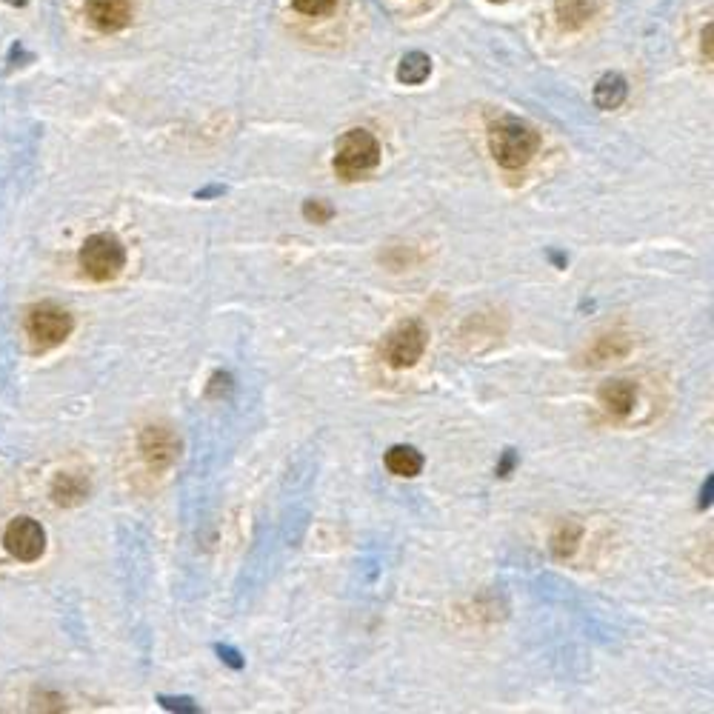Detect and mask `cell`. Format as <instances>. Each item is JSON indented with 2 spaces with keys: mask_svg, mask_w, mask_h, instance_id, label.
Instances as JSON below:
<instances>
[{
  "mask_svg": "<svg viewBox=\"0 0 714 714\" xmlns=\"http://www.w3.org/2000/svg\"><path fill=\"white\" fill-rule=\"evenodd\" d=\"M540 143H543V138L529 120L500 118L489 126L492 158L497 160V166H503L509 172L526 169L540 152Z\"/></svg>",
  "mask_w": 714,
  "mask_h": 714,
  "instance_id": "cell-1",
  "label": "cell"
},
{
  "mask_svg": "<svg viewBox=\"0 0 714 714\" xmlns=\"http://www.w3.org/2000/svg\"><path fill=\"white\" fill-rule=\"evenodd\" d=\"M380 143L369 129H349L335 146V175L346 183L366 178L380 163Z\"/></svg>",
  "mask_w": 714,
  "mask_h": 714,
  "instance_id": "cell-2",
  "label": "cell"
},
{
  "mask_svg": "<svg viewBox=\"0 0 714 714\" xmlns=\"http://www.w3.org/2000/svg\"><path fill=\"white\" fill-rule=\"evenodd\" d=\"M80 269L95 283H109L126 269V246L112 232H98L80 246Z\"/></svg>",
  "mask_w": 714,
  "mask_h": 714,
  "instance_id": "cell-3",
  "label": "cell"
},
{
  "mask_svg": "<svg viewBox=\"0 0 714 714\" xmlns=\"http://www.w3.org/2000/svg\"><path fill=\"white\" fill-rule=\"evenodd\" d=\"M429 329L420 320H403L383 340V360L392 369H412L426 355Z\"/></svg>",
  "mask_w": 714,
  "mask_h": 714,
  "instance_id": "cell-4",
  "label": "cell"
},
{
  "mask_svg": "<svg viewBox=\"0 0 714 714\" xmlns=\"http://www.w3.org/2000/svg\"><path fill=\"white\" fill-rule=\"evenodd\" d=\"M72 329H75V320L58 303H40L26 315V335L40 352L60 346L72 335Z\"/></svg>",
  "mask_w": 714,
  "mask_h": 714,
  "instance_id": "cell-5",
  "label": "cell"
},
{
  "mask_svg": "<svg viewBox=\"0 0 714 714\" xmlns=\"http://www.w3.org/2000/svg\"><path fill=\"white\" fill-rule=\"evenodd\" d=\"M3 546L20 563H35L46 552V532H43V526H40L38 520H32V517H15L6 526Z\"/></svg>",
  "mask_w": 714,
  "mask_h": 714,
  "instance_id": "cell-6",
  "label": "cell"
},
{
  "mask_svg": "<svg viewBox=\"0 0 714 714\" xmlns=\"http://www.w3.org/2000/svg\"><path fill=\"white\" fill-rule=\"evenodd\" d=\"M180 455V440L169 426H146L140 432V457L152 472L169 469Z\"/></svg>",
  "mask_w": 714,
  "mask_h": 714,
  "instance_id": "cell-7",
  "label": "cell"
},
{
  "mask_svg": "<svg viewBox=\"0 0 714 714\" xmlns=\"http://www.w3.org/2000/svg\"><path fill=\"white\" fill-rule=\"evenodd\" d=\"M83 12L98 32L112 35V32H120L132 23L135 6H132V0H86Z\"/></svg>",
  "mask_w": 714,
  "mask_h": 714,
  "instance_id": "cell-8",
  "label": "cell"
},
{
  "mask_svg": "<svg viewBox=\"0 0 714 714\" xmlns=\"http://www.w3.org/2000/svg\"><path fill=\"white\" fill-rule=\"evenodd\" d=\"M597 400H600V406H603L606 415L615 417V420H626V417L635 412L637 386L632 380H623V377L606 380V383L597 389Z\"/></svg>",
  "mask_w": 714,
  "mask_h": 714,
  "instance_id": "cell-9",
  "label": "cell"
},
{
  "mask_svg": "<svg viewBox=\"0 0 714 714\" xmlns=\"http://www.w3.org/2000/svg\"><path fill=\"white\" fill-rule=\"evenodd\" d=\"M632 349H635V343H632L629 335H623V332H606V335H600V338L595 340V346L589 349L586 360H589L592 366H603V363H609V360L626 357Z\"/></svg>",
  "mask_w": 714,
  "mask_h": 714,
  "instance_id": "cell-10",
  "label": "cell"
},
{
  "mask_svg": "<svg viewBox=\"0 0 714 714\" xmlns=\"http://www.w3.org/2000/svg\"><path fill=\"white\" fill-rule=\"evenodd\" d=\"M555 12L560 29L577 32V29H583L589 20L595 18L597 0H555Z\"/></svg>",
  "mask_w": 714,
  "mask_h": 714,
  "instance_id": "cell-11",
  "label": "cell"
},
{
  "mask_svg": "<svg viewBox=\"0 0 714 714\" xmlns=\"http://www.w3.org/2000/svg\"><path fill=\"white\" fill-rule=\"evenodd\" d=\"M383 460H386V469L395 477H417L423 469V455L417 452L415 446H403V443L392 446Z\"/></svg>",
  "mask_w": 714,
  "mask_h": 714,
  "instance_id": "cell-12",
  "label": "cell"
},
{
  "mask_svg": "<svg viewBox=\"0 0 714 714\" xmlns=\"http://www.w3.org/2000/svg\"><path fill=\"white\" fill-rule=\"evenodd\" d=\"M626 95H629V86H626L623 75L609 72V75H603V78L597 80L595 106L597 109H603V112H612V109H617V106L626 100Z\"/></svg>",
  "mask_w": 714,
  "mask_h": 714,
  "instance_id": "cell-13",
  "label": "cell"
},
{
  "mask_svg": "<svg viewBox=\"0 0 714 714\" xmlns=\"http://www.w3.org/2000/svg\"><path fill=\"white\" fill-rule=\"evenodd\" d=\"M89 492V483L83 475H58L52 483V500L58 506H78Z\"/></svg>",
  "mask_w": 714,
  "mask_h": 714,
  "instance_id": "cell-14",
  "label": "cell"
},
{
  "mask_svg": "<svg viewBox=\"0 0 714 714\" xmlns=\"http://www.w3.org/2000/svg\"><path fill=\"white\" fill-rule=\"evenodd\" d=\"M432 75V58L423 55V52H409L403 55L400 66H397V80L406 83V86H420L426 83Z\"/></svg>",
  "mask_w": 714,
  "mask_h": 714,
  "instance_id": "cell-15",
  "label": "cell"
},
{
  "mask_svg": "<svg viewBox=\"0 0 714 714\" xmlns=\"http://www.w3.org/2000/svg\"><path fill=\"white\" fill-rule=\"evenodd\" d=\"M580 540H583V526H580V523H575V520L560 523L555 532H552V540H549L552 555H555L557 560L572 557L577 552V546H580Z\"/></svg>",
  "mask_w": 714,
  "mask_h": 714,
  "instance_id": "cell-16",
  "label": "cell"
},
{
  "mask_svg": "<svg viewBox=\"0 0 714 714\" xmlns=\"http://www.w3.org/2000/svg\"><path fill=\"white\" fill-rule=\"evenodd\" d=\"M303 218L309 223H329L335 218V206L323 198H309L303 200Z\"/></svg>",
  "mask_w": 714,
  "mask_h": 714,
  "instance_id": "cell-17",
  "label": "cell"
},
{
  "mask_svg": "<svg viewBox=\"0 0 714 714\" xmlns=\"http://www.w3.org/2000/svg\"><path fill=\"white\" fill-rule=\"evenodd\" d=\"M292 3H295V9H298L300 15L320 18V15H329L338 0H292Z\"/></svg>",
  "mask_w": 714,
  "mask_h": 714,
  "instance_id": "cell-18",
  "label": "cell"
},
{
  "mask_svg": "<svg viewBox=\"0 0 714 714\" xmlns=\"http://www.w3.org/2000/svg\"><path fill=\"white\" fill-rule=\"evenodd\" d=\"M158 703L163 706V709H169V712H183V714H198L200 706L192 700V697H169V695H160Z\"/></svg>",
  "mask_w": 714,
  "mask_h": 714,
  "instance_id": "cell-19",
  "label": "cell"
},
{
  "mask_svg": "<svg viewBox=\"0 0 714 714\" xmlns=\"http://www.w3.org/2000/svg\"><path fill=\"white\" fill-rule=\"evenodd\" d=\"M232 392V375H226V372H215L212 375V380H209V386H206V395L209 397H223Z\"/></svg>",
  "mask_w": 714,
  "mask_h": 714,
  "instance_id": "cell-20",
  "label": "cell"
},
{
  "mask_svg": "<svg viewBox=\"0 0 714 714\" xmlns=\"http://www.w3.org/2000/svg\"><path fill=\"white\" fill-rule=\"evenodd\" d=\"M215 649H218L220 660H223L226 666H232V669H238V672L243 669V666H246V660H243V657H240V652H235L232 646H215Z\"/></svg>",
  "mask_w": 714,
  "mask_h": 714,
  "instance_id": "cell-21",
  "label": "cell"
},
{
  "mask_svg": "<svg viewBox=\"0 0 714 714\" xmlns=\"http://www.w3.org/2000/svg\"><path fill=\"white\" fill-rule=\"evenodd\" d=\"M517 463V455L512 452V449H506L503 452V460H500V466H497V477H509V472L515 469Z\"/></svg>",
  "mask_w": 714,
  "mask_h": 714,
  "instance_id": "cell-22",
  "label": "cell"
},
{
  "mask_svg": "<svg viewBox=\"0 0 714 714\" xmlns=\"http://www.w3.org/2000/svg\"><path fill=\"white\" fill-rule=\"evenodd\" d=\"M712 489H714V477H706V489L700 492V509H706L712 503Z\"/></svg>",
  "mask_w": 714,
  "mask_h": 714,
  "instance_id": "cell-23",
  "label": "cell"
},
{
  "mask_svg": "<svg viewBox=\"0 0 714 714\" xmlns=\"http://www.w3.org/2000/svg\"><path fill=\"white\" fill-rule=\"evenodd\" d=\"M226 189L223 186H209V189H200L198 192V198L200 200H206V198H215V195H223Z\"/></svg>",
  "mask_w": 714,
  "mask_h": 714,
  "instance_id": "cell-24",
  "label": "cell"
},
{
  "mask_svg": "<svg viewBox=\"0 0 714 714\" xmlns=\"http://www.w3.org/2000/svg\"><path fill=\"white\" fill-rule=\"evenodd\" d=\"M3 3H9V6H26L29 0H3Z\"/></svg>",
  "mask_w": 714,
  "mask_h": 714,
  "instance_id": "cell-25",
  "label": "cell"
},
{
  "mask_svg": "<svg viewBox=\"0 0 714 714\" xmlns=\"http://www.w3.org/2000/svg\"><path fill=\"white\" fill-rule=\"evenodd\" d=\"M492 3H506V0H492Z\"/></svg>",
  "mask_w": 714,
  "mask_h": 714,
  "instance_id": "cell-26",
  "label": "cell"
}]
</instances>
